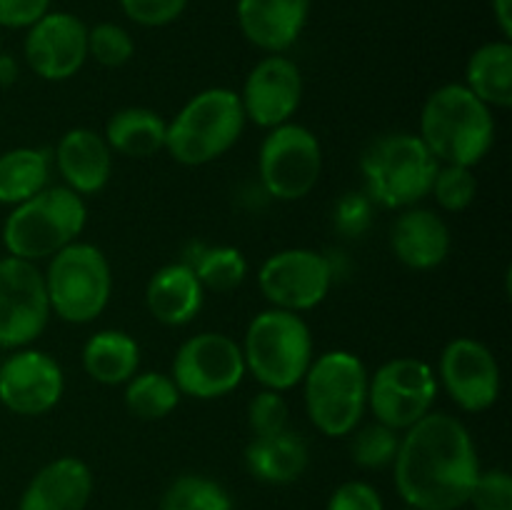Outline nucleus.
<instances>
[{"label": "nucleus", "mask_w": 512, "mask_h": 510, "mask_svg": "<svg viewBox=\"0 0 512 510\" xmlns=\"http://www.w3.org/2000/svg\"><path fill=\"white\" fill-rule=\"evenodd\" d=\"M18 60L8 53H0V88H10V85L18 83Z\"/></svg>", "instance_id": "nucleus-41"}, {"label": "nucleus", "mask_w": 512, "mask_h": 510, "mask_svg": "<svg viewBox=\"0 0 512 510\" xmlns=\"http://www.w3.org/2000/svg\"><path fill=\"white\" fill-rule=\"evenodd\" d=\"M160 510H235L233 495L205 475H180L165 490Z\"/></svg>", "instance_id": "nucleus-30"}, {"label": "nucleus", "mask_w": 512, "mask_h": 510, "mask_svg": "<svg viewBox=\"0 0 512 510\" xmlns=\"http://www.w3.org/2000/svg\"><path fill=\"white\" fill-rule=\"evenodd\" d=\"M323 173V148L318 135L300 123L268 130L258 153V175L265 193L283 203L310 195Z\"/></svg>", "instance_id": "nucleus-9"}, {"label": "nucleus", "mask_w": 512, "mask_h": 510, "mask_svg": "<svg viewBox=\"0 0 512 510\" xmlns=\"http://www.w3.org/2000/svg\"><path fill=\"white\" fill-rule=\"evenodd\" d=\"M245 370L263 388L288 393L303 383L315 358L313 330L300 313L268 308L250 320L243 340Z\"/></svg>", "instance_id": "nucleus-3"}, {"label": "nucleus", "mask_w": 512, "mask_h": 510, "mask_svg": "<svg viewBox=\"0 0 512 510\" xmlns=\"http://www.w3.org/2000/svg\"><path fill=\"white\" fill-rule=\"evenodd\" d=\"M63 390V368L43 350L20 348L0 365V403L15 415L38 418L50 413Z\"/></svg>", "instance_id": "nucleus-17"}, {"label": "nucleus", "mask_w": 512, "mask_h": 510, "mask_svg": "<svg viewBox=\"0 0 512 510\" xmlns=\"http://www.w3.org/2000/svg\"><path fill=\"white\" fill-rule=\"evenodd\" d=\"M135 55V40L128 28L118 23H95L88 28V58L100 63L103 68H123Z\"/></svg>", "instance_id": "nucleus-33"}, {"label": "nucleus", "mask_w": 512, "mask_h": 510, "mask_svg": "<svg viewBox=\"0 0 512 510\" xmlns=\"http://www.w3.org/2000/svg\"><path fill=\"white\" fill-rule=\"evenodd\" d=\"M325 510H385L378 488L365 480H345L328 498Z\"/></svg>", "instance_id": "nucleus-38"}, {"label": "nucleus", "mask_w": 512, "mask_h": 510, "mask_svg": "<svg viewBox=\"0 0 512 510\" xmlns=\"http://www.w3.org/2000/svg\"><path fill=\"white\" fill-rule=\"evenodd\" d=\"M248 375L243 348L225 333H198L185 340L173 358L170 378L180 395L218 400L240 388Z\"/></svg>", "instance_id": "nucleus-11"}, {"label": "nucleus", "mask_w": 512, "mask_h": 510, "mask_svg": "<svg viewBox=\"0 0 512 510\" xmlns=\"http://www.w3.org/2000/svg\"><path fill=\"white\" fill-rule=\"evenodd\" d=\"M248 425L253 435H275L290 428V405L283 393L263 388L248 403Z\"/></svg>", "instance_id": "nucleus-34"}, {"label": "nucleus", "mask_w": 512, "mask_h": 510, "mask_svg": "<svg viewBox=\"0 0 512 510\" xmlns=\"http://www.w3.org/2000/svg\"><path fill=\"white\" fill-rule=\"evenodd\" d=\"M245 468L260 483L288 485L303 478L310 465V450L303 435L283 430L275 435H253L245 445Z\"/></svg>", "instance_id": "nucleus-23"}, {"label": "nucleus", "mask_w": 512, "mask_h": 510, "mask_svg": "<svg viewBox=\"0 0 512 510\" xmlns=\"http://www.w3.org/2000/svg\"><path fill=\"white\" fill-rule=\"evenodd\" d=\"M50 315L38 265L13 255L0 258V348H28L48 328Z\"/></svg>", "instance_id": "nucleus-13"}, {"label": "nucleus", "mask_w": 512, "mask_h": 510, "mask_svg": "<svg viewBox=\"0 0 512 510\" xmlns=\"http://www.w3.org/2000/svg\"><path fill=\"white\" fill-rule=\"evenodd\" d=\"M85 225L88 205L83 195L65 185H48L10 210L3 223V245L13 258L38 263L80 240Z\"/></svg>", "instance_id": "nucleus-4"}, {"label": "nucleus", "mask_w": 512, "mask_h": 510, "mask_svg": "<svg viewBox=\"0 0 512 510\" xmlns=\"http://www.w3.org/2000/svg\"><path fill=\"white\" fill-rule=\"evenodd\" d=\"M473 170L475 168H465V165H440L438 168L430 195L445 213H463L473 205L478 195V180Z\"/></svg>", "instance_id": "nucleus-32"}, {"label": "nucleus", "mask_w": 512, "mask_h": 510, "mask_svg": "<svg viewBox=\"0 0 512 510\" xmlns=\"http://www.w3.org/2000/svg\"><path fill=\"white\" fill-rule=\"evenodd\" d=\"M53 160L65 188L83 198L98 195L113 175V150L103 133L90 128L68 130L55 145Z\"/></svg>", "instance_id": "nucleus-20"}, {"label": "nucleus", "mask_w": 512, "mask_h": 510, "mask_svg": "<svg viewBox=\"0 0 512 510\" xmlns=\"http://www.w3.org/2000/svg\"><path fill=\"white\" fill-rule=\"evenodd\" d=\"M240 95L230 88H205L168 123L165 153L180 165L200 168L235 148L245 130Z\"/></svg>", "instance_id": "nucleus-5"}, {"label": "nucleus", "mask_w": 512, "mask_h": 510, "mask_svg": "<svg viewBox=\"0 0 512 510\" xmlns=\"http://www.w3.org/2000/svg\"><path fill=\"white\" fill-rule=\"evenodd\" d=\"M373 210V200L365 193H345L333 210L335 230L345 238H360L373 225Z\"/></svg>", "instance_id": "nucleus-37"}, {"label": "nucleus", "mask_w": 512, "mask_h": 510, "mask_svg": "<svg viewBox=\"0 0 512 510\" xmlns=\"http://www.w3.org/2000/svg\"><path fill=\"white\" fill-rule=\"evenodd\" d=\"M370 373L360 355L328 350L315 355L303 378L305 413L315 430L328 438L353 433L368 410Z\"/></svg>", "instance_id": "nucleus-6"}, {"label": "nucleus", "mask_w": 512, "mask_h": 510, "mask_svg": "<svg viewBox=\"0 0 512 510\" xmlns=\"http://www.w3.org/2000/svg\"><path fill=\"white\" fill-rule=\"evenodd\" d=\"M93 470L73 455L50 460L20 495L18 510H85L93 498Z\"/></svg>", "instance_id": "nucleus-21"}, {"label": "nucleus", "mask_w": 512, "mask_h": 510, "mask_svg": "<svg viewBox=\"0 0 512 510\" xmlns=\"http://www.w3.org/2000/svg\"><path fill=\"white\" fill-rule=\"evenodd\" d=\"M353 443H350V458L363 470H383L390 468L400 448V433L383 423H370L363 428H355Z\"/></svg>", "instance_id": "nucleus-31"}, {"label": "nucleus", "mask_w": 512, "mask_h": 510, "mask_svg": "<svg viewBox=\"0 0 512 510\" xmlns=\"http://www.w3.org/2000/svg\"><path fill=\"white\" fill-rule=\"evenodd\" d=\"M130 23L140 28H165L185 13L190 0H118Z\"/></svg>", "instance_id": "nucleus-36"}, {"label": "nucleus", "mask_w": 512, "mask_h": 510, "mask_svg": "<svg viewBox=\"0 0 512 510\" xmlns=\"http://www.w3.org/2000/svg\"><path fill=\"white\" fill-rule=\"evenodd\" d=\"M165 135H168V120L150 108L130 105L110 115L105 123V143L110 150L125 158L145 160L165 150Z\"/></svg>", "instance_id": "nucleus-24"}, {"label": "nucleus", "mask_w": 512, "mask_h": 510, "mask_svg": "<svg viewBox=\"0 0 512 510\" xmlns=\"http://www.w3.org/2000/svg\"><path fill=\"white\" fill-rule=\"evenodd\" d=\"M205 300V290L188 263H168L155 270L145 288V305L158 323L180 328L195 320Z\"/></svg>", "instance_id": "nucleus-22"}, {"label": "nucleus", "mask_w": 512, "mask_h": 510, "mask_svg": "<svg viewBox=\"0 0 512 510\" xmlns=\"http://www.w3.org/2000/svg\"><path fill=\"white\" fill-rule=\"evenodd\" d=\"M330 258L310 248H285L270 255L258 270V288L270 308L308 313L318 308L333 288Z\"/></svg>", "instance_id": "nucleus-12"}, {"label": "nucleus", "mask_w": 512, "mask_h": 510, "mask_svg": "<svg viewBox=\"0 0 512 510\" xmlns=\"http://www.w3.org/2000/svg\"><path fill=\"white\" fill-rule=\"evenodd\" d=\"M440 163L413 133H393L373 140L360 158L363 193L385 210H405L425 200Z\"/></svg>", "instance_id": "nucleus-7"}, {"label": "nucleus", "mask_w": 512, "mask_h": 510, "mask_svg": "<svg viewBox=\"0 0 512 510\" xmlns=\"http://www.w3.org/2000/svg\"><path fill=\"white\" fill-rule=\"evenodd\" d=\"M203 290L230 293L248 278V260L233 245H198L193 258H185Z\"/></svg>", "instance_id": "nucleus-29"}, {"label": "nucleus", "mask_w": 512, "mask_h": 510, "mask_svg": "<svg viewBox=\"0 0 512 510\" xmlns=\"http://www.w3.org/2000/svg\"><path fill=\"white\" fill-rule=\"evenodd\" d=\"M245 120L273 130L293 120L303 103V73L285 53L265 55L255 63L240 90Z\"/></svg>", "instance_id": "nucleus-16"}, {"label": "nucleus", "mask_w": 512, "mask_h": 510, "mask_svg": "<svg viewBox=\"0 0 512 510\" xmlns=\"http://www.w3.org/2000/svg\"><path fill=\"white\" fill-rule=\"evenodd\" d=\"M50 313L73 325L93 323L113 295V268L98 245L75 240L50 258L43 273Z\"/></svg>", "instance_id": "nucleus-8"}, {"label": "nucleus", "mask_w": 512, "mask_h": 510, "mask_svg": "<svg viewBox=\"0 0 512 510\" xmlns=\"http://www.w3.org/2000/svg\"><path fill=\"white\" fill-rule=\"evenodd\" d=\"M468 505H473V510H512V478L508 470L480 468Z\"/></svg>", "instance_id": "nucleus-35"}, {"label": "nucleus", "mask_w": 512, "mask_h": 510, "mask_svg": "<svg viewBox=\"0 0 512 510\" xmlns=\"http://www.w3.org/2000/svg\"><path fill=\"white\" fill-rule=\"evenodd\" d=\"M313 0H238L243 38L268 55L288 53L308 25Z\"/></svg>", "instance_id": "nucleus-18"}, {"label": "nucleus", "mask_w": 512, "mask_h": 510, "mask_svg": "<svg viewBox=\"0 0 512 510\" xmlns=\"http://www.w3.org/2000/svg\"><path fill=\"white\" fill-rule=\"evenodd\" d=\"M23 55L38 78L48 83L70 80L88 60V25L65 10H48L25 33Z\"/></svg>", "instance_id": "nucleus-15"}, {"label": "nucleus", "mask_w": 512, "mask_h": 510, "mask_svg": "<svg viewBox=\"0 0 512 510\" xmlns=\"http://www.w3.org/2000/svg\"><path fill=\"white\" fill-rule=\"evenodd\" d=\"M180 390L170 375L158 373V370H148V373H135L133 378L125 383V408L130 415L145 423H155L173 413L180 405Z\"/></svg>", "instance_id": "nucleus-28"}, {"label": "nucleus", "mask_w": 512, "mask_h": 510, "mask_svg": "<svg viewBox=\"0 0 512 510\" xmlns=\"http://www.w3.org/2000/svg\"><path fill=\"white\" fill-rule=\"evenodd\" d=\"M53 0H0V28L28 30L43 18Z\"/></svg>", "instance_id": "nucleus-39"}, {"label": "nucleus", "mask_w": 512, "mask_h": 510, "mask_svg": "<svg viewBox=\"0 0 512 510\" xmlns=\"http://www.w3.org/2000/svg\"><path fill=\"white\" fill-rule=\"evenodd\" d=\"M418 138L440 165L475 168L495 143L493 110L463 83L440 85L420 110Z\"/></svg>", "instance_id": "nucleus-2"}, {"label": "nucleus", "mask_w": 512, "mask_h": 510, "mask_svg": "<svg viewBox=\"0 0 512 510\" xmlns=\"http://www.w3.org/2000/svg\"><path fill=\"white\" fill-rule=\"evenodd\" d=\"M465 88L473 90L490 110H508L512 105V43L490 40L483 43L465 65Z\"/></svg>", "instance_id": "nucleus-25"}, {"label": "nucleus", "mask_w": 512, "mask_h": 510, "mask_svg": "<svg viewBox=\"0 0 512 510\" xmlns=\"http://www.w3.org/2000/svg\"><path fill=\"white\" fill-rule=\"evenodd\" d=\"M408 510H413V508H408Z\"/></svg>", "instance_id": "nucleus-42"}, {"label": "nucleus", "mask_w": 512, "mask_h": 510, "mask_svg": "<svg viewBox=\"0 0 512 510\" xmlns=\"http://www.w3.org/2000/svg\"><path fill=\"white\" fill-rule=\"evenodd\" d=\"M83 368L95 383L125 385L140 368V345L125 330H98L83 345Z\"/></svg>", "instance_id": "nucleus-26"}, {"label": "nucleus", "mask_w": 512, "mask_h": 510, "mask_svg": "<svg viewBox=\"0 0 512 510\" xmlns=\"http://www.w3.org/2000/svg\"><path fill=\"white\" fill-rule=\"evenodd\" d=\"M438 375L420 358H393L380 365L368 383V410L388 428L408 430L433 413Z\"/></svg>", "instance_id": "nucleus-10"}, {"label": "nucleus", "mask_w": 512, "mask_h": 510, "mask_svg": "<svg viewBox=\"0 0 512 510\" xmlns=\"http://www.w3.org/2000/svg\"><path fill=\"white\" fill-rule=\"evenodd\" d=\"M438 385L465 413H485L503 390L500 363L493 350L475 338H455L440 353Z\"/></svg>", "instance_id": "nucleus-14"}, {"label": "nucleus", "mask_w": 512, "mask_h": 510, "mask_svg": "<svg viewBox=\"0 0 512 510\" xmlns=\"http://www.w3.org/2000/svg\"><path fill=\"white\" fill-rule=\"evenodd\" d=\"M395 488L413 510H460L480 473L468 425L448 413H428L400 435L393 460Z\"/></svg>", "instance_id": "nucleus-1"}, {"label": "nucleus", "mask_w": 512, "mask_h": 510, "mask_svg": "<svg viewBox=\"0 0 512 510\" xmlns=\"http://www.w3.org/2000/svg\"><path fill=\"white\" fill-rule=\"evenodd\" d=\"M453 235L443 215L430 208H405L390 228L393 255L410 270H435L450 255Z\"/></svg>", "instance_id": "nucleus-19"}, {"label": "nucleus", "mask_w": 512, "mask_h": 510, "mask_svg": "<svg viewBox=\"0 0 512 510\" xmlns=\"http://www.w3.org/2000/svg\"><path fill=\"white\" fill-rule=\"evenodd\" d=\"M495 25L505 40H512V0H490Z\"/></svg>", "instance_id": "nucleus-40"}, {"label": "nucleus", "mask_w": 512, "mask_h": 510, "mask_svg": "<svg viewBox=\"0 0 512 510\" xmlns=\"http://www.w3.org/2000/svg\"><path fill=\"white\" fill-rule=\"evenodd\" d=\"M50 155L38 148H13L0 155V205L25 203L48 188Z\"/></svg>", "instance_id": "nucleus-27"}]
</instances>
